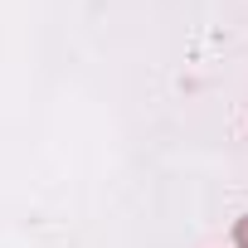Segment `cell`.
<instances>
[{
  "mask_svg": "<svg viewBox=\"0 0 248 248\" xmlns=\"http://www.w3.org/2000/svg\"><path fill=\"white\" fill-rule=\"evenodd\" d=\"M233 243H238V248H248V214L233 224Z\"/></svg>",
  "mask_w": 248,
  "mask_h": 248,
  "instance_id": "1",
  "label": "cell"
}]
</instances>
